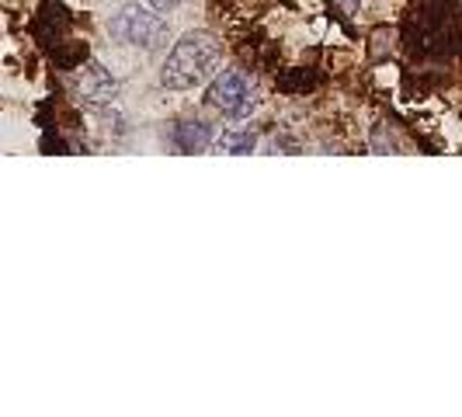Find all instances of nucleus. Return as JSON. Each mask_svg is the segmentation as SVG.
Instances as JSON below:
<instances>
[{
  "label": "nucleus",
  "mask_w": 462,
  "mask_h": 417,
  "mask_svg": "<svg viewBox=\"0 0 462 417\" xmlns=\"http://www.w3.org/2000/svg\"><path fill=\"white\" fill-rule=\"evenodd\" d=\"M341 4H345L347 11H355V7H358V4H362V0H341Z\"/></svg>",
  "instance_id": "6e6552de"
},
{
  "label": "nucleus",
  "mask_w": 462,
  "mask_h": 417,
  "mask_svg": "<svg viewBox=\"0 0 462 417\" xmlns=\"http://www.w3.org/2000/svg\"><path fill=\"white\" fill-rule=\"evenodd\" d=\"M219 153H251L257 146L254 133H223V136H216L212 143Z\"/></svg>",
  "instance_id": "423d86ee"
},
{
  "label": "nucleus",
  "mask_w": 462,
  "mask_h": 417,
  "mask_svg": "<svg viewBox=\"0 0 462 417\" xmlns=\"http://www.w3.org/2000/svg\"><path fill=\"white\" fill-rule=\"evenodd\" d=\"M157 7H139V4H125L116 18L108 22L112 39L122 46H139V49H163L171 39V28L161 14H153Z\"/></svg>",
  "instance_id": "f03ea898"
},
{
  "label": "nucleus",
  "mask_w": 462,
  "mask_h": 417,
  "mask_svg": "<svg viewBox=\"0 0 462 417\" xmlns=\"http://www.w3.org/2000/svg\"><path fill=\"white\" fill-rule=\"evenodd\" d=\"M208 105L226 118H247L257 108V91L240 70H223L208 84Z\"/></svg>",
  "instance_id": "7ed1b4c3"
},
{
  "label": "nucleus",
  "mask_w": 462,
  "mask_h": 417,
  "mask_svg": "<svg viewBox=\"0 0 462 417\" xmlns=\"http://www.w3.org/2000/svg\"><path fill=\"white\" fill-rule=\"evenodd\" d=\"M150 7H157V11H171V7H178L181 0H146Z\"/></svg>",
  "instance_id": "0eeeda50"
},
{
  "label": "nucleus",
  "mask_w": 462,
  "mask_h": 417,
  "mask_svg": "<svg viewBox=\"0 0 462 417\" xmlns=\"http://www.w3.org/2000/svg\"><path fill=\"white\" fill-rule=\"evenodd\" d=\"M174 143H178V150H185V153H202L208 150L216 139H212V129H208L206 122H181V125H174Z\"/></svg>",
  "instance_id": "39448f33"
},
{
  "label": "nucleus",
  "mask_w": 462,
  "mask_h": 417,
  "mask_svg": "<svg viewBox=\"0 0 462 417\" xmlns=\"http://www.w3.org/2000/svg\"><path fill=\"white\" fill-rule=\"evenodd\" d=\"M69 88H73V97L84 108H108L118 97V80L101 63H88V67L77 70Z\"/></svg>",
  "instance_id": "20e7f679"
},
{
  "label": "nucleus",
  "mask_w": 462,
  "mask_h": 417,
  "mask_svg": "<svg viewBox=\"0 0 462 417\" xmlns=\"http://www.w3.org/2000/svg\"><path fill=\"white\" fill-rule=\"evenodd\" d=\"M219 60H223V46L212 32H188L167 52L161 67V84L171 91H191L216 73Z\"/></svg>",
  "instance_id": "f257e3e1"
}]
</instances>
